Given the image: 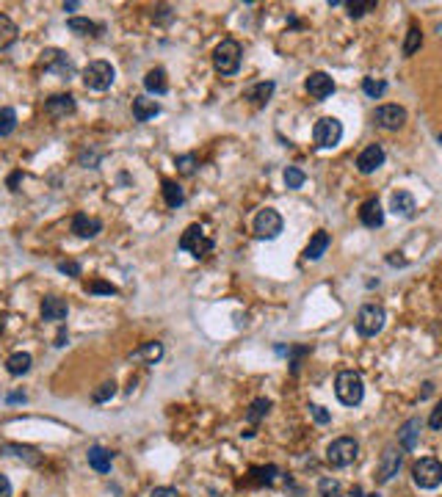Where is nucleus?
Listing matches in <instances>:
<instances>
[{
	"mask_svg": "<svg viewBox=\"0 0 442 497\" xmlns=\"http://www.w3.org/2000/svg\"><path fill=\"white\" fill-rule=\"evenodd\" d=\"M335 395L343 406H359L365 398V384L357 370H343L335 379Z\"/></svg>",
	"mask_w": 442,
	"mask_h": 497,
	"instance_id": "obj_1",
	"label": "nucleus"
},
{
	"mask_svg": "<svg viewBox=\"0 0 442 497\" xmlns=\"http://www.w3.org/2000/svg\"><path fill=\"white\" fill-rule=\"evenodd\" d=\"M241 45L235 39H224L215 50H213V67L221 72V75H235L241 70Z\"/></svg>",
	"mask_w": 442,
	"mask_h": 497,
	"instance_id": "obj_2",
	"label": "nucleus"
},
{
	"mask_svg": "<svg viewBox=\"0 0 442 497\" xmlns=\"http://www.w3.org/2000/svg\"><path fill=\"white\" fill-rule=\"evenodd\" d=\"M180 248H182V252H188L191 257L202 260V257H207V255L213 252V237H210L199 224H191V226L182 232V237H180Z\"/></svg>",
	"mask_w": 442,
	"mask_h": 497,
	"instance_id": "obj_3",
	"label": "nucleus"
},
{
	"mask_svg": "<svg viewBox=\"0 0 442 497\" xmlns=\"http://www.w3.org/2000/svg\"><path fill=\"white\" fill-rule=\"evenodd\" d=\"M357 456H359V442H357L354 436H337V439L326 447V461H329L332 467H337V469L354 464Z\"/></svg>",
	"mask_w": 442,
	"mask_h": 497,
	"instance_id": "obj_4",
	"label": "nucleus"
},
{
	"mask_svg": "<svg viewBox=\"0 0 442 497\" xmlns=\"http://www.w3.org/2000/svg\"><path fill=\"white\" fill-rule=\"evenodd\" d=\"M340 138H343V125H340V119L324 116V119L315 122V127H313V141H315L318 149H332V147L340 144Z\"/></svg>",
	"mask_w": 442,
	"mask_h": 497,
	"instance_id": "obj_5",
	"label": "nucleus"
},
{
	"mask_svg": "<svg viewBox=\"0 0 442 497\" xmlns=\"http://www.w3.org/2000/svg\"><path fill=\"white\" fill-rule=\"evenodd\" d=\"M412 480L420 486V489H436L442 483V464L436 458H417L412 464Z\"/></svg>",
	"mask_w": 442,
	"mask_h": 497,
	"instance_id": "obj_6",
	"label": "nucleus"
},
{
	"mask_svg": "<svg viewBox=\"0 0 442 497\" xmlns=\"http://www.w3.org/2000/svg\"><path fill=\"white\" fill-rule=\"evenodd\" d=\"M114 67L108 61H92L86 70H83V86L92 89V92H105L114 86Z\"/></svg>",
	"mask_w": 442,
	"mask_h": 497,
	"instance_id": "obj_7",
	"label": "nucleus"
},
{
	"mask_svg": "<svg viewBox=\"0 0 442 497\" xmlns=\"http://www.w3.org/2000/svg\"><path fill=\"white\" fill-rule=\"evenodd\" d=\"M39 67H42V70H48V72H56L61 81H70V78L75 75V64H72V59H70L64 50H56V47L42 50Z\"/></svg>",
	"mask_w": 442,
	"mask_h": 497,
	"instance_id": "obj_8",
	"label": "nucleus"
},
{
	"mask_svg": "<svg viewBox=\"0 0 442 497\" xmlns=\"http://www.w3.org/2000/svg\"><path fill=\"white\" fill-rule=\"evenodd\" d=\"M384 321H387V315H384V310L379 304H365L357 313V332L362 337H376L384 329Z\"/></svg>",
	"mask_w": 442,
	"mask_h": 497,
	"instance_id": "obj_9",
	"label": "nucleus"
},
{
	"mask_svg": "<svg viewBox=\"0 0 442 497\" xmlns=\"http://www.w3.org/2000/svg\"><path fill=\"white\" fill-rule=\"evenodd\" d=\"M401 461H403V453H401V447H395V445H387L384 447V453H381V458H379V467H376V483H390L395 475H398V469H401Z\"/></svg>",
	"mask_w": 442,
	"mask_h": 497,
	"instance_id": "obj_10",
	"label": "nucleus"
},
{
	"mask_svg": "<svg viewBox=\"0 0 442 497\" xmlns=\"http://www.w3.org/2000/svg\"><path fill=\"white\" fill-rule=\"evenodd\" d=\"M255 232L257 237H266V240H274L280 232H282V215L274 210V207H266L255 215Z\"/></svg>",
	"mask_w": 442,
	"mask_h": 497,
	"instance_id": "obj_11",
	"label": "nucleus"
},
{
	"mask_svg": "<svg viewBox=\"0 0 442 497\" xmlns=\"http://www.w3.org/2000/svg\"><path fill=\"white\" fill-rule=\"evenodd\" d=\"M373 122L381 130H401L403 122H406V111L401 105H379L373 111Z\"/></svg>",
	"mask_w": 442,
	"mask_h": 497,
	"instance_id": "obj_12",
	"label": "nucleus"
},
{
	"mask_svg": "<svg viewBox=\"0 0 442 497\" xmlns=\"http://www.w3.org/2000/svg\"><path fill=\"white\" fill-rule=\"evenodd\" d=\"M304 86H307V94H310L313 100H326V97L335 94V81H332V75H326V72H313Z\"/></svg>",
	"mask_w": 442,
	"mask_h": 497,
	"instance_id": "obj_13",
	"label": "nucleus"
},
{
	"mask_svg": "<svg viewBox=\"0 0 442 497\" xmlns=\"http://www.w3.org/2000/svg\"><path fill=\"white\" fill-rule=\"evenodd\" d=\"M384 147L381 144H370V147H365L362 152H359V158H357V169L362 171V174H373L376 169H381V163H384Z\"/></svg>",
	"mask_w": 442,
	"mask_h": 497,
	"instance_id": "obj_14",
	"label": "nucleus"
},
{
	"mask_svg": "<svg viewBox=\"0 0 442 497\" xmlns=\"http://www.w3.org/2000/svg\"><path fill=\"white\" fill-rule=\"evenodd\" d=\"M420 431H423L420 417L406 420V423L398 428V445H401V450H414L417 442H420Z\"/></svg>",
	"mask_w": 442,
	"mask_h": 497,
	"instance_id": "obj_15",
	"label": "nucleus"
},
{
	"mask_svg": "<svg viewBox=\"0 0 442 497\" xmlns=\"http://www.w3.org/2000/svg\"><path fill=\"white\" fill-rule=\"evenodd\" d=\"M45 114L53 119H64L70 114H75V97L72 94H56L45 103Z\"/></svg>",
	"mask_w": 442,
	"mask_h": 497,
	"instance_id": "obj_16",
	"label": "nucleus"
},
{
	"mask_svg": "<svg viewBox=\"0 0 442 497\" xmlns=\"http://www.w3.org/2000/svg\"><path fill=\"white\" fill-rule=\"evenodd\" d=\"M72 232L78 237H97L103 232V221L94 218V215H86V213H78L72 218Z\"/></svg>",
	"mask_w": 442,
	"mask_h": 497,
	"instance_id": "obj_17",
	"label": "nucleus"
},
{
	"mask_svg": "<svg viewBox=\"0 0 442 497\" xmlns=\"http://www.w3.org/2000/svg\"><path fill=\"white\" fill-rule=\"evenodd\" d=\"M329 243H332V237H329V232L326 229H318L313 237H310V243H307V248H304V260H310V263H315V260H321L324 255H326V248H329Z\"/></svg>",
	"mask_w": 442,
	"mask_h": 497,
	"instance_id": "obj_18",
	"label": "nucleus"
},
{
	"mask_svg": "<svg viewBox=\"0 0 442 497\" xmlns=\"http://www.w3.org/2000/svg\"><path fill=\"white\" fill-rule=\"evenodd\" d=\"M390 210H392L395 215H401V218H412L414 210H417V202H414V196H412L409 191H395V193L390 196Z\"/></svg>",
	"mask_w": 442,
	"mask_h": 497,
	"instance_id": "obj_19",
	"label": "nucleus"
},
{
	"mask_svg": "<svg viewBox=\"0 0 442 497\" xmlns=\"http://www.w3.org/2000/svg\"><path fill=\"white\" fill-rule=\"evenodd\" d=\"M359 221H362L365 226H370V229H376V226L384 224V210H381V202H379L376 196L368 199V202H362V207H359Z\"/></svg>",
	"mask_w": 442,
	"mask_h": 497,
	"instance_id": "obj_20",
	"label": "nucleus"
},
{
	"mask_svg": "<svg viewBox=\"0 0 442 497\" xmlns=\"http://www.w3.org/2000/svg\"><path fill=\"white\" fill-rule=\"evenodd\" d=\"M70 313V304L59 296H45L42 299V318L45 321H64Z\"/></svg>",
	"mask_w": 442,
	"mask_h": 497,
	"instance_id": "obj_21",
	"label": "nucleus"
},
{
	"mask_svg": "<svg viewBox=\"0 0 442 497\" xmlns=\"http://www.w3.org/2000/svg\"><path fill=\"white\" fill-rule=\"evenodd\" d=\"M160 114V105L155 103V100H149V97H133V116H136V122H149V119H155Z\"/></svg>",
	"mask_w": 442,
	"mask_h": 497,
	"instance_id": "obj_22",
	"label": "nucleus"
},
{
	"mask_svg": "<svg viewBox=\"0 0 442 497\" xmlns=\"http://www.w3.org/2000/svg\"><path fill=\"white\" fill-rule=\"evenodd\" d=\"M86 458H89V467H92V469H97V472H111V450H105L103 445L89 447Z\"/></svg>",
	"mask_w": 442,
	"mask_h": 497,
	"instance_id": "obj_23",
	"label": "nucleus"
},
{
	"mask_svg": "<svg viewBox=\"0 0 442 497\" xmlns=\"http://www.w3.org/2000/svg\"><path fill=\"white\" fill-rule=\"evenodd\" d=\"M144 89L149 94H166L169 92V81H166V72L163 70H149L144 75Z\"/></svg>",
	"mask_w": 442,
	"mask_h": 497,
	"instance_id": "obj_24",
	"label": "nucleus"
},
{
	"mask_svg": "<svg viewBox=\"0 0 442 497\" xmlns=\"http://www.w3.org/2000/svg\"><path fill=\"white\" fill-rule=\"evenodd\" d=\"M271 94H274V83H271V81H263V83H257V86H252V89L246 92V100H249L252 105L263 108V105L271 100Z\"/></svg>",
	"mask_w": 442,
	"mask_h": 497,
	"instance_id": "obj_25",
	"label": "nucleus"
},
{
	"mask_svg": "<svg viewBox=\"0 0 442 497\" xmlns=\"http://www.w3.org/2000/svg\"><path fill=\"white\" fill-rule=\"evenodd\" d=\"M31 354H25V351H17V354H12L9 357V362H6V370L12 373V376H25L28 370H31Z\"/></svg>",
	"mask_w": 442,
	"mask_h": 497,
	"instance_id": "obj_26",
	"label": "nucleus"
},
{
	"mask_svg": "<svg viewBox=\"0 0 442 497\" xmlns=\"http://www.w3.org/2000/svg\"><path fill=\"white\" fill-rule=\"evenodd\" d=\"M249 475H252V478H249V483H255V486H271V483L277 480L280 469H277L274 464H269V467H255Z\"/></svg>",
	"mask_w": 442,
	"mask_h": 497,
	"instance_id": "obj_27",
	"label": "nucleus"
},
{
	"mask_svg": "<svg viewBox=\"0 0 442 497\" xmlns=\"http://www.w3.org/2000/svg\"><path fill=\"white\" fill-rule=\"evenodd\" d=\"M14 42H17V25L12 23V17L0 14V50L14 45Z\"/></svg>",
	"mask_w": 442,
	"mask_h": 497,
	"instance_id": "obj_28",
	"label": "nucleus"
},
{
	"mask_svg": "<svg viewBox=\"0 0 442 497\" xmlns=\"http://www.w3.org/2000/svg\"><path fill=\"white\" fill-rule=\"evenodd\" d=\"M163 199H166L169 207H180L185 202V193L174 180H163Z\"/></svg>",
	"mask_w": 442,
	"mask_h": 497,
	"instance_id": "obj_29",
	"label": "nucleus"
},
{
	"mask_svg": "<svg viewBox=\"0 0 442 497\" xmlns=\"http://www.w3.org/2000/svg\"><path fill=\"white\" fill-rule=\"evenodd\" d=\"M67 25H70V31H72V34H78V36H94V34L100 31V25H97V23L83 20V17H72Z\"/></svg>",
	"mask_w": 442,
	"mask_h": 497,
	"instance_id": "obj_30",
	"label": "nucleus"
},
{
	"mask_svg": "<svg viewBox=\"0 0 442 497\" xmlns=\"http://www.w3.org/2000/svg\"><path fill=\"white\" fill-rule=\"evenodd\" d=\"M269 412H271V401H269V398H257V401L249 406V412H246V423H260Z\"/></svg>",
	"mask_w": 442,
	"mask_h": 497,
	"instance_id": "obj_31",
	"label": "nucleus"
},
{
	"mask_svg": "<svg viewBox=\"0 0 442 497\" xmlns=\"http://www.w3.org/2000/svg\"><path fill=\"white\" fill-rule=\"evenodd\" d=\"M346 9H348V17H365L368 12H376V0H348L346 3Z\"/></svg>",
	"mask_w": 442,
	"mask_h": 497,
	"instance_id": "obj_32",
	"label": "nucleus"
},
{
	"mask_svg": "<svg viewBox=\"0 0 442 497\" xmlns=\"http://www.w3.org/2000/svg\"><path fill=\"white\" fill-rule=\"evenodd\" d=\"M17 127V114L12 108H0V138L12 136Z\"/></svg>",
	"mask_w": 442,
	"mask_h": 497,
	"instance_id": "obj_33",
	"label": "nucleus"
},
{
	"mask_svg": "<svg viewBox=\"0 0 442 497\" xmlns=\"http://www.w3.org/2000/svg\"><path fill=\"white\" fill-rule=\"evenodd\" d=\"M420 45H423V34H420V28H417V25H412V28L406 31V42H403V56H414V53L420 50Z\"/></svg>",
	"mask_w": 442,
	"mask_h": 497,
	"instance_id": "obj_34",
	"label": "nucleus"
},
{
	"mask_svg": "<svg viewBox=\"0 0 442 497\" xmlns=\"http://www.w3.org/2000/svg\"><path fill=\"white\" fill-rule=\"evenodd\" d=\"M362 92H365L368 97L379 100V97L387 92V83H384V81H376V78H365V81H362Z\"/></svg>",
	"mask_w": 442,
	"mask_h": 497,
	"instance_id": "obj_35",
	"label": "nucleus"
},
{
	"mask_svg": "<svg viewBox=\"0 0 442 497\" xmlns=\"http://www.w3.org/2000/svg\"><path fill=\"white\" fill-rule=\"evenodd\" d=\"M86 293H100V296H116V288L111 282H103V279H89L86 285Z\"/></svg>",
	"mask_w": 442,
	"mask_h": 497,
	"instance_id": "obj_36",
	"label": "nucleus"
},
{
	"mask_svg": "<svg viewBox=\"0 0 442 497\" xmlns=\"http://www.w3.org/2000/svg\"><path fill=\"white\" fill-rule=\"evenodd\" d=\"M163 357V346L160 343H147L144 348L136 351V359H149V362H158Z\"/></svg>",
	"mask_w": 442,
	"mask_h": 497,
	"instance_id": "obj_37",
	"label": "nucleus"
},
{
	"mask_svg": "<svg viewBox=\"0 0 442 497\" xmlns=\"http://www.w3.org/2000/svg\"><path fill=\"white\" fill-rule=\"evenodd\" d=\"M114 395H116V384H114V381H103V384L92 392V401H94V403H105V401H111Z\"/></svg>",
	"mask_w": 442,
	"mask_h": 497,
	"instance_id": "obj_38",
	"label": "nucleus"
},
{
	"mask_svg": "<svg viewBox=\"0 0 442 497\" xmlns=\"http://www.w3.org/2000/svg\"><path fill=\"white\" fill-rule=\"evenodd\" d=\"M304 180H307V174H304L299 166H288V169H285V185H288V188H302Z\"/></svg>",
	"mask_w": 442,
	"mask_h": 497,
	"instance_id": "obj_39",
	"label": "nucleus"
},
{
	"mask_svg": "<svg viewBox=\"0 0 442 497\" xmlns=\"http://www.w3.org/2000/svg\"><path fill=\"white\" fill-rule=\"evenodd\" d=\"M177 169H180V174H193L196 171V158L193 155H180L177 158Z\"/></svg>",
	"mask_w": 442,
	"mask_h": 497,
	"instance_id": "obj_40",
	"label": "nucleus"
},
{
	"mask_svg": "<svg viewBox=\"0 0 442 497\" xmlns=\"http://www.w3.org/2000/svg\"><path fill=\"white\" fill-rule=\"evenodd\" d=\"M337 480L335 478H321V483H318V491H321V497H335L337 494Z\"/></svg>",
	"mask_w": 442,
	"mask_h": 497,
	"instance_id": "obj_41",
	"label": "nucleus"
},
{
	"mask_svg": "<svg viewBox=\"0 0 442 497\" xmlns=\"http://www.w3.org/2000/svg\"><path fill=\"white\" fill-rule=\"evenodd\" d=\"M428 425H431L434 431H439V428H442V401L431 409V414H428Z\"/></svg>",
	"mask_w": 442,
	"mask_h": 497,
	"instance_id": "obj_42",
	"label": "nucleus"
},
{
	"mask_svg": "<svg viewBox=\"0 0 442 497\" xmlns=\"http://www.w3.org/2000/svg\"><path fill=\"white\" fill-rule=\"evenodd\" d=\"M149 497H180V491L174 486H155L149 491Z\"/></svg>",
	"mask_w": 442,
	"mask_h": 497,
	"instance_id": "obj_43",
	"label": "nucleus"
},
{
	"mask_svg": "<svg viewBox=\"0 0 442 497\" xmlns=\"http://www.w3.org/2000/svg\"><path fill=\"white\" fill-rule=\"evenodd\" d=\"M59 271H61V274H70V277H81V266H78V263H72V260L59 263Z\"/></svg>",
	"mask_w": 442,
	"mask_h": 497,
	"instance_id": "obj_44",
	"label": "nucleus"
},
{
	"mask_svg": "<svg viewBox=\"0 0 442 497\" xmlns=\"http://www.w3.org/2000/svg\"><path fill=\"white\" fill-rule=\"evenodd\" d=\"M310 412H313V417H315L318 423H329V420H332V414H329L324 406H318V403H310Z\"/></svg>",
	"mask_w": 442,
	"mask_h": 497,
	"instance_id": "obj_45",
	"label": "nucleus"
},
{
	"mask_svg": "<svg viewBox=\"0 0 442 497\" xmlns=\"http://www.w3.org/2000/svg\"><path fill=\"white\" fill-rule=\"evenodd\" d=\"M0 497H12V480L6 475H0Z\"/></svg>",
	"mask_w": 442,
	"mask_h": 497,
	"instance_id": "obj_46",
	"label": "nucleus"
},
{
	"mask_svg": "<svg viewBox=\"0 0 442 497\" xmlns=\"http://www.w3.org/2000/svg\"><path fill=\"white\" fill-rule=\"evenodd\" d=\"M387 263H390V266H403L406 260H403V257H395V252H392V255L387 257Z\"/></svg>",
	"mask_w": 442,
	"mask_h": 497,
	"instance_id": "obj_47",
	"label": "nucleus"
},
{
	"mask_svg": "<svg viewBox=\"0 0 442 497\" xmlns=\"http://www.w3.org/2000/svg\"><path fill=\"white\" fill-rule=\"evenodd\" d=\"M20 401L25 403V395H23V392H12V395H9V403H20Z\"/></svg>",
	"mask_w": 442,
	"mask_h": 497,
	"instance_id": "obj_48",
	"label": "nucleus"
},
{
	"mask_svg": "<svg viewBox=\"0 0 442 497\" xmlns=\"http://www.w3.org/2000/svg\"><path fill=\"white\" fill-rule=\"evenodd\" d=\"M64 340H67V332H59V337H56V346H64Z\"/></svg>",
	"mask_w": 442,
	"mask_h": 497,
	"instance_id": "obj_49",
	"label": "nucleus"
},
{
	"mask_svg": "<svg viewBox=\"0 0 442 497\" xmlns=\"http://www.w3.org/2000/svg\"><path fill=\"white\" fill-rule=\"evenodd\" d=\"M3 329H6V315L0 313V335H3Z\"/></svg>",
	"mask_w": 442,
	"mask_h": 497,
	"instance_id": "obj_50",
	"label": "nucleus"
},
{
	"mask_svg": "<svg viewBox=\"0 0 442 497\" xmlns=\"http://www.w3.org/2000/svg\"><path fill=\"white\" fill-rule=\"evenodd\" d=\"M368 497H379V494H368Z\"/></svg>",
	"mask_w": 442,
	"mask_h": 497,
	"instance_id": "obj_51",
	"label": "nucleus"
},
{
	"mask_svg": "<svg viewBox=\"0 0 442 497\" xmlns=\"http://www.w3.org/2000/svg\"><path fill=\"white\" fill-rule=\"evenodd\" d=\"M439 144H442V136H439Z\"/></svg>",
	"mask_w": 442,
	"mask_h": 497,
	"instance_id": "obj_52",
	"label": "nucleus"
},
{
	"mask_svg": "<svg viewBox=\"0 0 442 497\" xmlns=\"http://www.w3.org/2000/svg\"><path fill=\"white\" fill-rule=\"evenodd\" d=\"M335 497H340V494H335Z\"/></svg>",
	"mask_w": 442,
	"mask_h": 497,
	"instance_id": "obj_53",
	"label": "nucleus"
}]
</instances>
